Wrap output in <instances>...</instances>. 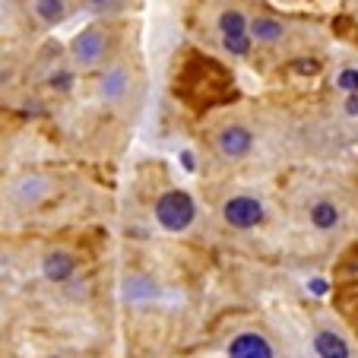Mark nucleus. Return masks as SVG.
Returning <instances> with one entry per match:
<instances>
[{
  "instance_id": "nucleus-18",
  "label": "nucleus",
  "mask_w": 358,
  "mask_h": 358,
  "mask_svg": "<svg viewBox=\"0 0 358 358\" xmlns=\"http://www.w3.org/2000/svg\"><path fill=\"white\" fill-rule=\"evenodd\" d=\"M41 358H67L64 352H48V355H41Z\"/></svg>"
},
{
  "instance_id": "nucleus-12",
  "label": "nucleus",
  "mask_w": 358,
  "mask_h": 358,
  "mask_svg": "<svg viewBox=\"0 0 358 358\" xmlns=\"http://www.w3.org/2000/svg\"><path fill=\"white\" fill-rule=\"evenodd\" d=\"M225 358H276V345L264 330L248 327L225 343Z\"/></svg>"
},
{
  "instance_id": "nucleus-14",
  "label": "nucleus",
  "mask_w": 358,
  "mask_h": 358,
  "mask_svg": "<svg viewBox=\"0 0 358 358\" xmlns=\"http://www.w3.org/2000/svg\"><path fill=\"white\" fill-rule=\"evenodd\" d=\"M121 292H124V301L149 304V301H156V298H159V282L149 276V273L134 270V273H127V276H124Z\"/></svg>"
},
{
  "instance_id": "nucleus-7",
  "label": "nucleus",
  "mask_w": 358,
  "mask_h": 358,
  "mask_svg": "<svg viewBox=\"0 0 358 358\" xmlns=\"http://www.w3.org/2000/svg\"><path fill=\"white\" fill-rule=\"evenodd\" d=\"M57 190V178L51 171H41V169H29V171H20V175L10 181L7 187V196L13 203L16 210H38L45 206Z\"/></svg>"
},
{
  "instance_id": "nucleus-11",
  "label": "nucleus",
  "mask_w": 358,
  "mask_h": 358,
  "mask_svg": "<svg viewBox=\"0 0 358 358\" xmlns=\"http://www.w3.org/2000/svg\"><path fill=\"white\" fill-rule=\"evenodd\" d=\"M343 203L330 194H320L314 196L308 206H304V222L308 229L317 231V235H333V231L343 229Z\"/></svg>"
},
{
  "instance_id": "nucleus-3",
  "label": "nucleus",
  "mask_w": 358,
  "mask_h": 358,
  "mask_svg": "<svg viewBox=\"0 0 358 358\" xmlns=\"http://www.w3.org/2000/svg\"><path fill=\"white\" fill-rule=\"evenodd\" d=\"M210 16V35L225 57L231 61H250L254 38H250V10L244 0H206Z\"/></svg>"
},
{
  "instance_id": "nucleus-17",
  "label": "nucleus",
  "mask_w": 358,
  "mask_h": 358,
  "mask_svg": "<svg viewBox=\"0 0 358 358\" xmlns=\"http://www.w3.org/2000/svg\"><path fill=\"white\" fill-rule=\"evenodd\" d=\"M343 115L345 117H358V95H345L343 99Z\"/></svg>"
},
{
  "instance_id": "nucleus-16",
  "label": "nucleus",
  "mask_w": 358,
  "mask_h": 358,
  "mask_svg": "<svg viewBox=\"0 0 358 358\" xmlns=\"http://www.w3.org/2000/svg\"><path fill=\"white\" fill-rule=\"evenodd\" d=\"M330 86L336 89L339 95H358V67L355 64H343V67H336L333 70V76H330Z\"/></svg>"
},
{
  "instance_id": "nucleus-1",
  "label": "nucleus",
  "mask_w": 358,
  "mask_h": 358,
  "mask_svg": "<svg viewBox=\"0 0 358 358\" xmlns=\"http://www.w3.org/2000/svg\"><path fill=\"white\" fill-rule=\"evenodd\" d=\"M124 20H89L67 41V67L76 76H95L127 51Z\"/></svg>"
},
{
  "instance_id": "nucleus-8",
  "label": "nucleus",
  "mask_w": 358,
  "mask_h": 358,
  "mask_svg": "<svg viewBox=\"0 0 358 358\" xmlns=\"http://www.w3.org/2000/svg\"><path fill=\"white\" fill-rule=\"evenodd\" d=\"M213 149H216V156L222 162H244L257 149V130H254V124L241 121V117H231V121L216 127Z\"/></svg>"
},
{
  "instance_id": "nucleus-10",
  "label": "nucleus",
  "mask_w": 358,
  "mask_h": 358,
  "mask_svg": "<svg viewBox=\"0 0 358 358\" xmlns=\"http://www.w3.org/2000/svg\"><path fill=\"white\" fill-rule=\"evenodd\" d=\"M80 270V257L70 248H48L38 260V273L48 285H70Z\"/></svg>"
},
{
  "instance_id": "nucleus-2",
  "label": "nucleus",
  "mask_w": 358,
  "mask_h": 358,
  "mask_svg": "<svg viewBox=\"0 0 358 358\" xmlns=\"http://www.w3.org/2000/svg\"><path fill=\"white\" fill-rule=\"evenodd\" d=\"M143 89H146V70L136 51H124L115 64L92 76V99L99 108L130 115L140 105Z\"/></svg>"
},
{
  "instance_id": "nucleus-6",
  "label": "nucleus",
  "mask_w": 358,
  "mask_h": 358,
  "mask_svg": "<svg viewBox=\"0 0 358 358\" xmlns=\"http://www.w3.org/2000/svg\"><path fill=\"white\" fill-rule=\"evenodd\" d=\"M295 32H298V22L276 13V10H270V7L250 10V38H254V48L279 51V48H285L295 38Z\"/></svg>"
},
{
  "instance_id": "nucleus-15",
  "label": "nucleus",
  "mask_w": 358,
  "mask_h": 358,
  "mask_svg": "<svg viewBox=\"0 0 358 358\" xmlns=\"http://www.w3.org/2000/svg\"><path fill=\"white\" fill-rule=\"evenodd\" d=\"M76 7L92 20H121L127 13L130 0H76Z\"/></svg>"
},
{
  "instance_id": "nucleus-5",
  "label": "nucleus",
  "mask_w": 358,
  "mask_h": 358,
  "mask_svg": "<svg viewBox=\"0 0 358 358\" xmlns=\"http://www.w3.org/2000/svg\"><path fill=\"white\" fill-rule=\"evenodd\" d=\"M266 216H270L266 200L260 194H254V190H231L219 203V219L231 231H257L266 222Z\"/></svg>"
},
{
  "instance_id": "nucleus-4",
  "label": "nucleus",
  "mask_w": 358,
  "mask_h": 358,
  "mask_svg": "<svg viewBox=\"0 0 358 358\" xmlns=\"http://www.w3.org/2000/svg\"><path fill=\"white\" fill-rule=\"evenodd\" d=\"M152 222L169 235H184L196 222V200L184 187H165L152 200Z\"/></svg>"
},
{
  "instance_id": "nucleus-13",
  "label": "nucleus",
  "mask_w": 358,
  "mask_h": 358,
  "mask_svg": "<svg viewBox=\"0 0 358 358\" xmlns=\"http://www.w3.org/2000/svg\"><path fill=\"white\" fill-rule=\"evenodd\" d=\"M29 10H32L35 22L45 29H57L73 16L76 3L73 0H29Z\"/></svg>"
},
{
  "instance_id": "nucleus-9",
  "label": "nucleus",
  "mask_w": 358,
  "mask_h": 358,
  "mask_svg": "<svg viewBox=\"0 0 358 358\" xmlns=\"http://www.w3.org/2000/svg\"><path fill=\"white\" fill-rule=\"evenodd\" d=\"M311 349L317 358H355L349 336L330 317H317L311 327Z\"/></svg>"
}]
</instances>
